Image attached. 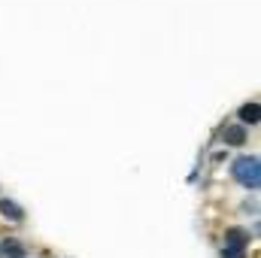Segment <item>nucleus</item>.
<instances>
[{"label": "nucleus", "mask_w": 261, "mask_h": 258, "mask_svg": "<svg viewBox=\"0 0 261 258\" xmlns=\"http://www.w3.org/2000/svg\"><path fill=\"white\" fill-rule=\"evenodd\" d=\"M231 173L234 179L243 186V189H258L261 186V167H258V158L255 155H243L231 164Z\"/></svg>", "instance_id": "obj_1"}, {"label": "nucleus", "mask_w": 261, "mask_h": 258, "mask_svg": "<svg viewBox=\"0 0 261 258\" xmlns=\"http://www.w3.org/2000/svg\"><path fill=\"white\" fill-rule=\"evenodd\" d=\"M225 143H228V146H243V143H246V128H243V125L225 128Z\"/></svg>", "instance_id": "obj_2"}, {"label": "nucleus", "mask_w": 261, "mask_h": 258, "mask_svg": "<svg viewBox=\"0 0 261 258\" xmlns=\"http://www.w3.org/2000/svg\"><path fill=\"white\" fill-rule=\"evenodd\" d=\"M0 216L9 219V222H21V210H18V203H12V200H0Z\"/></svg>", "instance_id": "obj_3"}, {"label": "nucleus", "mask_w": 261, "mask_h": 258, "mask_svg": "<svg viewBox=\"0 0 261 258\" xmlns=\"http://www.w3.org/2000/svg\"><path fill=\"white\" fill-rule=\"evenodd\" d=\"M258 113H261L258 104H246V107L240 110V122H246V125H255V122H258Z\"/></svg>", "instance_id": "obj_4"}, {"label": "nucleus", "mask_w": 261, "mask_h": 258, "mask_svg": "<svg viewBox=\"0 0 261 258\" xmlns=\"http://www.w3.org/2000/svg\"><path fill=\"white\" fill-rule=\"evenodd\" d=\"M3 255L6 258H24V249L18 243H3Z\"/></svg>", "instance_id": "obj_5"}]
</instances>
